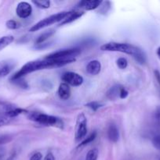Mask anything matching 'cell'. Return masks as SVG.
Returning <instances> with one entry per match:
<instances>
[{
  "instance_id": "1",
  "label": "cell",
  "mask_w": 160,
  "mask_h": 160,
  "mask_svg": "<svg viewBox=\"0 0 160 160\" xmlns=\"http://www.w3.org/2000/svg\"><path fill=\"white\" fill-rule=\"evenodd\" d=\"M75 61V59H49L46 58L31 61L24 64L17 73H14L10 80L12 81H15V80L22 78L24 75L33 73L35 71L44 70L46 68H52V67H63L66 64L71 63Z\"/></svg>"
},
{
  "instance_id": "2",
  "label": "cell",
  "mask_w": 160,
  "mask_h": 160,
  "mask_svg": "<svg viewBox=\"0 0 160 160\" xmlns=\"http://www.w3.org/2000/svg\"><path fill=\"white\" fill-rule=\"evenodd\" d=\"M102 51L119 52L132 56V57L139 64H144L147 61V57L141 48L136 45L128 43H119V42H108L100 46Z\"/></svg>"
},
{
  "instance_id": "3",
  "label": "cell",
  "mask_w": 160,
  "mask_h": 160,
  "mask_svg": "<svg viewBox=\"0 0 160 160\" xmlns=\"http://www.w3.org/2000/svg\"><path fill=\"white\" fill-rule=\"evenodd\" d=\"M28 118L32 121L45 125V126L56 127V128H61V129H63V127H64V123L61 119L56 117H53V116L42 113V112H28Z\"/></svg>"
},
{
  "instance_id": "4",
  "label": "cell",
  "mask_w": 160,
  "mask_h": 160,
  "mask_svg": "<svg viewBox=\"0 0 160 160\" xmlns=\"http://www.w3.org/2000/svg\"><path fill=\"white\" fill-rule=\"evenodd\" d=\"M69 12H60L56 14L50 16V17H45L43 20H40V21L38 22L37 23L33 25V26L30 28V31H31V32H35V31H39V30L42 29V28H46V27L50 26V25L51 24H53V23H55L63 21V20L67 17Z\"/></svg>"
},
{
  "instance_id": "5",
  "label": "cell",
  "mask_w": 160,
  "mask_h": 160,
  "mask_svg": "<svg viewBox=\"0 0 160 160\" xmlns=\"http://www.w3.org/2000/svg\"><path fill=\"white\" fill-rule=\"evenodd\" d=\"M86 134H87V118L83 112H81L77 117L75 132V141L78 142L85 139Z\"/></svg>"
},
{
  "instance_id": "6",
  "label": "cell",
  "mask_w": 160,
  "mask_h": 160,
  "mask_svg": "<svg viewBox=\"0 0 160 160\" xmlns=\"http://www.w3.org/2000/svg\"><path fill=\"white\" fill-rule=\"evenodd\" d=\"M80 52H81L78 48H67L55 52L46 56L45 58L49 59H75Z\"/></svg>"
},
{
  "instance_id": "7",
  "label": "cell",
  "mask_w": 160,
  "mask_h": 160,
  "mask_svg": "<svg viewBox=\"0 0 160 160\" xmlns=\"http://www.w3.org/2000/svg\"><path fill=\"white\" fill-rule=\"evenodd\" d=\"M62 80L64 83L74 87H78L82 85L83 83V78L78 73L75 72H65L62 75Z\"/></svg>"
},
{
  "instance_id": "8",
  "label": "cell",
  "mask_w": 160,
  "mask_h": 160,
  "mask_svg": "<svg viewBox=\"0 0 160 160\" xmlns=\"http://www.w3.org/2000/svg\"><path fill=\"white\" fill-rule=\"evenodd\" d=\"M32 7L31 4L27 2H20L17 4L16 8V13L20 18L26 19L31 15Z\"/></svg>"
},
{
  "instance_id": "9",
  "label": "cell",
  "mask_w": 160,
  "mask_h": 160,
  "mask_svg": "<svg viewBox=\"0 0 160 160\" xmlns=\"http://www.w3.org/2000/svg\"><path fill=\"white\" fill-rule=\"evenodd\" d=\"M86 70L90 75H97L101 70V63L98 60H92L86 65Z\"/></svg>"
},
{
  "instance_id": "10",
  "label": "cell",
  "mask_w": 160,
  "mask_h": 160,
  "mask_svg": "<svg viewBox=\"0 0 160 160\" xmlns=\"http://www.w3.org/2000/svg\"><path fill=\"white\" fill-rule=\"evenodd\" d=\"M101 3L102 2L99 0H86L80 2L78 3V7L84 8L86 10H93L98 8Z\"/></svg>"
},
{
  "instance_id": "11",
  "label": "cell",
  "mask_w": 160,
  "mask_h": 160,
  "mask_svg": "<svg viewBox=\"0 0 160 160\" xmlns=\"http://www.w3.org/2000/svg\"><path fill=\"white\" fill-rule=\"evenodd\" d=\"M57 94L60 98L62 100H67L71 96V88L66 83H61L58 88Z\"/></svg>"
},
{
  "instance_id": "12",
  "label": "cell",
  "mask_w": 160,
  "mask_h": 160,
  "mask_svg": "<svg viewBox=\"0 0 160 160\" xmlns=\"http://www.w3.org/2000/svg\"><path fill=\"white\" fill-rule=\"evenodd\" d=\"M108 138L111 142H117L119 138V132L117 127L115 124H110L108 128Z\"/></svg>"
},
{
  "instance_id": "13",
  "label": "cell",
  "mask_w": 160,
  "mask_h": 160,
  "mask_svg": "<svg viewBox=\"0 0 160 160\" xmlns=\"http://www.w3.org/2000/svg\"><path fill=\"white\" fill-rule=\"evenodd\" d=\"M83 15V12H75V11H71L69 12V14L67 15V17L64 19L63 21H61V25H64V24H67V23H72V22L75 21L77 19L80 18Z\"/></svg>"
},
{
  "instance_id": "14",
  "label": "cell",
  "mask_w": 160,
  "mask_h": 160,
  "mask_svg": "<svg viewBox=\"0 0 160 160\" xmlns=\"http://www.w3.org/2000/svg\"><path fill=\"white\" fill-rule=\"evenodd\" d=\"M121 86H114L111 88L107 92V97L111 100H115L119 97V92H120Z\"/></svg>"
},
{
  "instance_id": "15",
  "label": "cell",
  "mask_w": 160,
  "mask_h": 160,
  "mask_svg": "<svg viewBox=\"0 0 160 160\" xmlns=\"http://www.w3.org/2000/svg\"><path fill=\"white\" fill-rule=\"evenodd\" d=\"M13 40L14 38L12 35H6L0 38V51L9 45H10L13 42Z\"/></svg>"
},
{
  "instance_id": "16",
  "label": "cell",
  "mask_w": 160,
  "mask_h": 160,
  "mask_svg": "<svg viewBox=\"0 0 160 160\" xmlns=\"http://www.w3.org/2000/svg\"><path fill=\"white\" fill-rule=\"evenodd\" d=\"M54 33L55 31H53V30H50V31H45V32L42 33L41 35H39V37H38L37 40L35 41V43L37 44V45H41V44L43 43L45 41H46L49 38L51 37Z\"/></svg>"
},
{
  "instance_id": "17",
  "label": "cell",
  "mask_w": 160,
  "mask_h": 160,
  "mask_svg": "<svg viewBox=\"0 0 160 160\" xmlns=\"http://www.w3.org/2000/svg\"><path fill=\"white\" fill-rule=\"evenodd\" d=\"M12 70V67L7 62H0V78L6 77Z\"/></svg>"
},
{
  "instance_id": "18",
  "label": "cell",
  "mask_w": 160,
  "mask_h": 160,
  "mask_svg": "<svg viewBox=\"0 0 160 160\" xmlns=\"http://www.w3.org/2000/svg\"><path fill=\"white\" fill-rule=\"evenodd\" d=\"M32 3L39 9H48L50 6V1L49 0H33Z\"/></svg>"
},
{
  "instance_id": "19",
  "label": "cell",
  "mask_w": 160,
  "mask_h": 160,
  "mask_svg": "<svg viewBox=\"0 0 160 160\" xmlns=\"http://www.w3.org/2000/svg\"><path fill=\"white\" fill-rule=\"evenodd\" d=\"M99 156V151L97 148H93L89 150L86 156V160H97Z\"/></svg>"
},
{
  "instance_id": "20",
  "label": "cell",
  "mask_w": 160,
  "mask_h": 160,
  "mask_svg": "<svg viewBox=\"0 0 160 160\" xmlns=\"http://www.w3.org/2000/svg\"><path fill=\"white\" fill-rule=\"evenodd\" d=\"M96 138H97V132H96V131H94V132H93L90 135L88 136L86 138L83 139V142H82L81 143H80V145H78V147L85 146V145H88V144H89L90 142H93V141L95 140Z\"/></svg>"
},
{
  "instance_id": "21",
  "label": "cell",
  "mask_w": 160,
  "mask_h": 160,
  "mask_svg": "<svg viewBox=\"0 0 160 160\" xmlns=\"http://www.w3.org/2000/svg\"><path fill=\"white\" fill-rule=\"evenodd\" d=\"M11 120H12V119L5 115L3 112H0V128L9 124Z\"/></svg>"
},
{
  "instance_id": "22",
  "label": "cell",
  "mask_w": 160,
  "mask_h": 160,
  "mask_svg": "<svg viewBox=\"0 0 160 160\" xmlns=\"http://www.w3.org/2000/svg\"><path fill=\"white\" fill-rule=\"evenodd\" d=\"M117 66L119 69H121V70H124V69L126 68L127 66H128V61H127V59H125V58H119L117 60Z\"/></svg>"
},
{
  "instance_id": "23",
  "label": "cell",
  "mask_w": 160,
  "mask_h": 160,
  "mask_svg": "<svg viewBox=\"0 0 160 160\" xmlns=\"http://www.w3.org/2000/svg\"><path fill=\"white\" fill-rule=\"evenodd\" d=\"M86 106H87L88 108H89L91 110H93V111H94V112H95V111H97V109H100V108L103 105L100 104V103H99L98 102H90L87 103Z\"/></svg>"
},
{
  "instance_id": "24",
  "label": "cell",
  "mask_w": 160,
  "mask_h": 160,
  "mask_svg": "<svg viewBox=\"0 0 160 160\" xmlns=\"http://www.w3.org/2000/svg\"><path fill=\"white\" fill-rule=\"evenodd\" d=\"M6 28H9V29L10 30H16L20 27L19 23H17L16 20H8V21H6Z\"/></svg>"
},
{
  "instance_id": "25",
  "label": "cell",
  "mask_w": 160,
  "mask_h": 160,
  "mask_svg": "<svg viewBox=\"0 0 160 160\" xmlns=\"http://www.w3.org/2000/svg\"><path fill=\"white\" fill-rule=\"evenodd\" d=\"M152 145L156 149L160 151V134L155 136L152 139Z\"/></svg>"
},
{
  "instance_id": "26",
  "label": "cell",
  "mask_w": 160,
  "mask_h": 160,
  "mask_svg": "<svg viewBox=\"0 0 160 160\" xmlns=\"http://www.w3.org/2000/svg\"><path fill=\"white\" fill-rule=\"evenodd\" d=\"M129 92H127L126 89L123 87H121L120 92H119V98H122V99H124V98H126L128 96Z\"/></svg>"
},
{
  "instance_id": "27",
  "label": "cell",
  "mask_w": 160,
  "mask_h": 160,
  "mask_svg": "<svg viewBox=\"0 0 160 160\" xmlns=\"http://www.w3.org/2000/svg\"><path fill=\"white\" fill-rule=\"evenodd\" d=\"M13 82L16 83L17 85L20 86L21 88H28V84H27V83L25 82L24 81H22L21 78H20V79L15 80V81H13Z\"/></svg>"
},
{
  "instance_id": "28",
  "label": "cell",
  "mask_w": 160,
  "mask_h": 160,
  "mask_svg": "<svg viewBox=\"0 0 160 160\" xmlns=\"http://www.w3.org/2000/svg\"><path fill=\"white\" fill-rule=\"evenodd\" d=\"M42 158V155L41 152H37L34 153V154L31 156V157L30 158V160H41Z\"/></svg>"
},
{
  "instance_id": "29",
  "label": "cell",
  "mask_w": 160,
  "mask_h": 160,
  "mask_svg": "<svg viewBox=\"0 0 160 160\" xmlns=\"http://www.w3.org/2000/svg\"><path fill=\"white\" fill-rule=\"evenodd\" d=\"M154 73H155V79H156L157 82L158 83V84L160 85V72L158 70H155L154 71Z\"/></svg>"
},
{
  "instance_id": "30",
  "label": "cell",
  "mask_w": 160,
  "mask_h": 160,
  "mask_svg": "<svg viewBox=\"0 0 160 160\" xmlns=\"http://www.w3.org/2000/svg\"><path fill=\"white\" fill-rule=\"evenodd\" d=\"M44 160H55V157H54V156L53 155V153L49 152V153H47L46 156H45Z\"/></svg>"
},
{
  "instance_id": "31",
  "label": "cell",
  "mask_w": 160,
  "mask_h": 160,
  "mask_svg": "<svg viewBox=\"0 0 160 160\" xmlns=\"http://www.w3.org/2000/svg\"><path fill=\"white\" fill-rule=\"evenodd\" d=\"M9 138L6 137V136H0V144L6 143V142H9Z\"/></svg>"
},
{
  "instance_id": "32",
  "label": "cell",
  "mask_w": 160,
  "mask_h": 160,
  "mask_svg": "<svg viewBox=\"0 0 160 160\" xmlns=\"http://www.w3.org/2000/svg\"><path fill=\"white\" fill-rule=\"evenodd\" d=\"M156 54H157V56H158V59H160V46L158 47V48H157V50H156Z\"/></svg>"
},
{
  "instance_id": "33",
  "label": "cell",
  "mask_w": 160,
  "mask_h": 160,
  "mask_svg": "<svg viewBox=\"0 0 160 160\" xmlns=\"http://www.w3.org/2000/svg\"><path fill=\"white\" fill-rule=\"evenodd\" d=\"M1 156H2V154H1V153H0V158H1Z\"/></svg>"
},
{
  "instance_id": "34",
  "label": "cell",
  "mask_w": 160,
  "mask_h": 160,
  "mask_svg": "<svg viewBox=\"0 0 160 160\" xmlns=\"http://www.w3.org/2000/svg\"><path fill=\"white\" fill-rule=\"evenodd\" d=\"M159 122H160V121H159Z\"/></svg>"
}]
</instances>
